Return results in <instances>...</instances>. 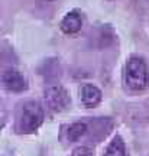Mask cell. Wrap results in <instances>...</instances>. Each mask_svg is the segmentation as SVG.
Instances as JSON below:
<instances>
[{"label": "cell", "instance_id": "obj_1", "mask_svg": "<svg viewBox=\"0 0 149 156\" xmlns=\"http://www.w3.org/2000/svg\"><path fill=\"white\" fill-rule=\"evenodd\" d=\"M125 80H126L127 87L135 90V91H142L148 87L149 73L148 67L142 58H139V56L129 58V61L126 64Z\"/></svg>", "mask_w": 149, "mask_h": 156}, {"label": "cell", "instance_id": "obj_2", "mask_svg": "<svg viewBox=\"0 0 149 156\" xmlns=\"http://www.w3.org/2000/svg\"><path fill=\"white\" fill-rule=\"evenodd\" d=\"M44 122V110L38 103L31 101L20 108L17 116V132L19 133H33Z\"/></svg>", "mask_w": 149, "mask_h": 156}, {"label": "cell", "instance_id": "obj_3", "mask_svg": "<svg viewBox=\"0 0 149 156\" xmlns=\"http://www.w3.org/2000/svg\"><path fill=\"white\" fill-rule=\"evenodd\" d=\"M45 103L52 112H62L70 106V95L60 85H54L45 90Z\"/></svg>", "mask_w": 149, "mask_h": 156}, {"label": "cell", "instance_id": "obj_4", "mask_svg": "<svg viewBox=\"0 0 149 156\" xmlns=\"http://www.w3.org/2000/svg\"><path fill=\"white\" fill-rule=\"evenodd\" d=\"M2 81H3V85L9 91H13V93H22L23 90H26V87H28L26 78L16 69L5 71L2 75Z\"/></svg>", "mask_w": 149, "mask_h": 156}, {"label": "cell", "instance_id": "obj_5", "mask_svg": "<svg viewBox=\"0 0 149 156\" xmlns=\"http://www.w3.org/2000/svg\"><path fill=\"white\" fill-rule=\"evenodd\" d=\"M61 30L65 35H74L77 34L78 30L83 26V19L80 16L78 12H70L67 13L64 19L61 20Z\"/></svg>", "mask_w": 149, "mask_h": 156}, {"label": "cell", "instance_id": "obj_6", "mask_svg": "<svg viewBox=\"0 0 149 156\" xmlns=\"http://www.w3.org/2000/svg\"><path fill=\"white\" fill-rule=\"evenodd\" d=\"M80 97L85 107H94L101 100V91L93 84H84L80 90Z\"/></svg>", "mask_w": 149, "mask_h": 156}, {"label": "cell", "instance_id": "obj_7", "mask_svg": "<svg viewBox=\"0 0 149 156\" xmlns=\"http://www.w3.org/2000/svg\"><path fill=\"white\" fill-rule=\"evenodd\" d=\"M104 156H126V147L120 136H116L110 142V145L107 146L104 152Z\"/></svg>", "mask_w": 149, "mask_h": 156}, {"label": "cell", "instance_id": "obj_8", "mask_svg": "<svg viewBox=\"0 0 149 156\" xmlns=\"http://www.w3.org/2000/svg\"><path fill=\"white\" fill-rule=\"evenodd\" d=\"M87 132V124L85 123H74L68 127L67 132V137L70 142H77L81 136H84Z\"/></svg>", "mask_w": 149, "mask_h": 156}, {"label": "cell", "instance_id": "obj_9", "mask_svg": "<svg viewBox=\"0 0 149 156\" xmlns=\"http://www.w3.org/2000/svg\"><path fill=\"white\" fill-rule=\"evenodd\" d=\"M72 156H93V151L85 147V146H80L77 149H74Z\"/></svg>", "mask_w": 149, "mask_h": 156}]
</instances>
